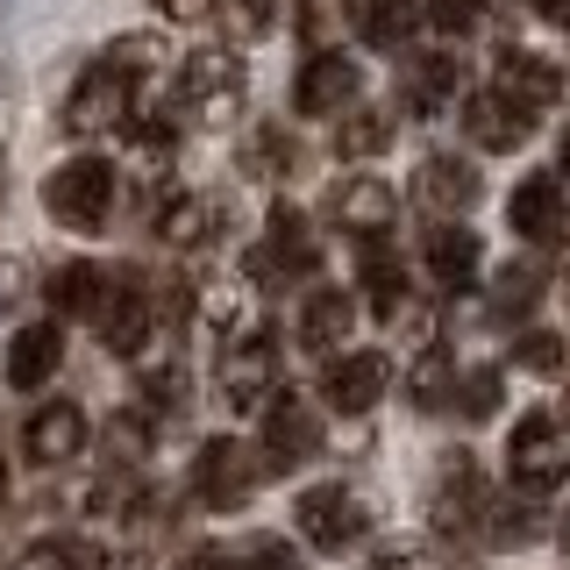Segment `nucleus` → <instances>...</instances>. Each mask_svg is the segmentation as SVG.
<instances>
[{"mask_svg": "<svg viewBox=\"0 0 570 570\" xmlns=\"http://www.w3.org/2000/svg\"><path fill=\"white\" fill-rule=\"evenodd\" d=\"M115 200H121V171L107 165V157H65V165L43 178L50 222L71 228V236H100V228L115 222Z\"/></svg>", "mask_w": 570, "mask_h": 570, "instance_id": "obj_1", "label": "nucleus"}, {"mask_svg": "<svg viewBox=\"0 0 570 570\" xmlns=\"http://www.w3.org/2000/svg\"><path fill=\"white\" fill-rule=\"evenodd\" d=\"M142 94H150V86L142 79H129V71L121 65H86L79 71V86H71L65 94V136H79V142H94V136H121L136 121V107H142Z\"/></svg>", "mask_w": 570, "mask_h": 570, "instance_id": "obj_2", "label": "nucleus"}, {"mask_svg": "<svg viewBox=\"0 0 570 570\" xmlns=\"http://www.w3.org/2000/svg\"><path fill=\"white\" fill-rule=\"evenodd\" d=\"M321 272V236L307 228V214L293 200H272L264 214V243L243 257V278L249 285H293V278H314Z\"/></svg>", "mask_w": 570, "mask_h": 570, "instance_id": "obj_3", "label": "nucleus"}, {"mask_svg": "<svg viewBox=\"0 0 570 570\" xmlns=\"http://www.w3.org/2000/svg\"><path fill=\"white\" fill-rule=\"evenodd\" d=\"M165 314H171V299L157 293L142 272H115V285H107V307H100V343H107V356H129V364H142Z\"/></svg>", "mask_w": 570, "mask_h": 570, "instance_id": "obj_4", "label": "nucleus"}, {"mask_svg": "<svg viewBox=\"0 0 570 570\" xmlns=\"http://www.w3.org/2000/svg\"><path fill=\"white\" fill-rule=\"evenodd\" d=\"M243 94H249V71L236 50H193L178 65V107H186L200 129H228L243 115Z\"/></svg>", "mask_w": 570, "mask_h": 570, "instance_id": "obj_5", "label": "nucleus"}, {"mask_svg": "<svg viewBox=\"0 0 570 570\" xmlns=\"http://www.w3.org/2000/svg\"><path fill=\"white\" fill-rule=\"evenodd\" d=\"M570 478V421L563 414H528L513 421V442H507V485H521L534 499H549Z\"/></svg>", "mask_w": 570, "mask_h": 570, "instance_id": "obj_6", "label": "nucleus"}, {"mask_svg": "<svg viewBox=\"0 0 570 570\" xmlns=\"http://www.w3.org/2000/svg\"><path fill=\"white\" fill-rule=\"evenodd\" d=\"M264 450H243L236 435H207L200 456H193V499H200L207 513H236L249 507V492L264 485Z\"/></svg>", "mask_w": 570, "mask_h": 570, "instance_id": "obj_7", "label": "nucleus"}, {"mask_svg": "<svg viewBox=\"0 0 570 570\" xmlns=\"http://www.w3.org/2000/svg\"><path fill=\"white\" fill-rule=\"evenodd\" d=\"M214 392H222L228 414H264L278 400V350L272 335H243V343H222V364H214Z\"/></svg>", "mask_w": 570, "mask_h": 570, "instance_id": "obj_8", "label": "nucleus"}, {"mask_svg": "<svg viewBox=\"0 0 570 570\" xmlns=\"http://www.w3.org/2000/svg\"><path fill=\"white\" fill-rule=\"evenodd\" d=\"M293 521H299V542L321 549V557H343V549H356V542L371 534V513H364V499H356L350 485H314V492H299Z\"/></svg>", "mask_w": 570, "mask_h": 570, "instance_id": "obj_9", "label": "nucleus"}, {"mask_svg": "<svg viewBox=\"0 0 570 570\" xmlns=\"http://www.w3.org/2000/svg\"><path fill=\"white\" fill-rule=\"evenodd\" d=\"M321 442H328L321 406L299 400L293 385H278V400L264 406V463H272V471H299V463L321 456Z\"/></svg>", "mask_w": 570, "mask_h": 570, "instance_id": "obj_10", "label": "nucleus"}, {"mask_svg": "<svg viewBox=\"0 0 570 570\" xmlns=\"http://www.w3.org/2000/svg\"><path fill=\"white\" fill-rule=\"evenodd\" d=\"M463 86L471 79H463L456 50H421V58H406V71H400V107L414 121H442V115H456V107L471 100Z\"/></svg>", "mask_w": 570, "mask_h": 570, "instance_id": "obj_11", "label": "nucleus"}, {"mask_svg": "<svg viewBox=\"0 0 570 570\" xmlns=\"http://www.w3.org/2000/svg\"><path fill=\"white\" fill-rule=\"evenodd\" d=\"M328 222L350 228L356 243L392 236V222H400V193H392L379 171H343V178L328 186Z\"/></svg>", "mask_w": 570, "mask_h": 570, "instance_id": "obj_12", "label": "nucleus"}, {"mask_svg": "<svg viewBox=\"0 0 570 570\" xmlns=\"http://www.w3.org/2000/svg\"><path fill=\"white\" fill-rule=\"evenodd\" d=\"M428 513H435V528H442V534H478V528H485V513H492V485H485V471H478V463L463 456V450L442 463L435 492H428Z\"/></svg>", "mask_w": 570, "mask_h": 570, "instance_id": "obj_13", "label": "nucleus"}, {"mask_svg": "<svg viewBox=\"0 0 570 570\" xmlns=\"http://www.w3.org/2000/svg\"><path fill=\"white\" fill-rule=\"evenodd\" d=\"M356 100H364V71H356L343 50H328V58H307V65H299V79H293V107H299V115L343 121Z\"/></svg>", "mask_w": 570, "mask_h": 570, "instance_id": "obj_14", "label": "nucleus"}, {"mask_svg": "<svg viewBox=\"0 0 570 570\" xmlns=\"http://www.w3.org/2000/svg\"><path fill=\"white\" fill-rule=\"evenodd\" d=\"M392 392V356L385 350H350V356H328V379H321V400L335 414H371Z\"/></svg>", "mask_w": 570, "mask_h": 570, "instance_id": "obj_15", "label": "nucleus"}, {"mask_svg": "<svg viewBox=\"0 0 570 570\" xmlns=\"http://www.w3.org/2000/svg\"><path fill=\"white\" fill-rule=\"evenodd\" d=\"M507 228L521 243H557L563 228H570V193H563V178L557 171H534L513 186V200H507Z\"/></svg>", "mask_w": 570, "mask_h": 570, "instance_id": "obj_16", "label": "nucleus"}, {"mask_svg": "<svg viewBox=\"0 0 570 570\" xmlns=\"http://www.w3.org/2000/svg\"><path fill=\"white\" fill-rule=\"evenodd\" d=\"M463 136H471L478 150L507 157V150H528V136H534V115H528L521 100H507L499 86H485V94H471V100H463Z\"/></svg>", "mask_w": 570, "mask_h": 570, "instance_id": "obj_17", "label": "nucleus"}, {"mask_svg": "<svg viewBox=\"0 0 570 570\" xmlns=\"http://www.w3.org/2000/svg\"><path fill=\"white\" fill-rule=\"evenodd\" d=\"M478 193H485V178H478L471 157H428L414 171V200L435 214V222H463V214L478 207Z\"/></svg>", "mask_w": 570, "mask_h": 570, "instance_id": "obj_18", "label": "nucleus"}, {"mask_svg": "<svg viewBox=\"0 0 570 570\" xmlns=\"http://www.w3.org/2000/svg\"><path fill=\"white\" fill-rule=\"evenodd\" d=\"M492 86H499V94H507V100H521L528 107V115H542V107H557L563 100V65L557 58H542V50H499V71H492Z\"/></svg>", "mask_w": 570, "mask_h": 570, "instance_id": "obj_19", "label": "nucleus"}, {"mask_svg": "<svg viewBox=\"0 0 570 570\" xmlns=\"http://www.w3.org/2000/svg\"><path fill=\"white\" fill-rule=\"evenodd\" d=\"M421 264H428V278H435L442 293H463V285L478 278V264H485V243H478V228H463V222H435L421 236Z\"/></svg>", "mask_w": 570, "mask_h": 570, "instance_id": "obj_20", "label": "nucleus"}, {"mask_svg": "<svg viewBox=\"0 0 570 570\" xmlns=\"http://www.w3.org/2000/svg\"><path fill=\"white\" fill-rule=\"evenodd\" d=\"M58 364H65V321L58 314L29 321V328L8 343V385L14 392H43L50 379H58Z\"/></svg>", "mask_w": 570, "mask_h": 570, "instance_id": "obj_21", "label": "nucleus"}, {"mask_svg": "<svg viewBox=\"0 0 570 570\" xmlns=\"http://www.w3.org/2000/svg\"><path fill=\"white\" fill-rule=\"evenodd\" d=\"M22 450L43 463V471H58V463H71L86 450V414L71 400H43L29 414V428H22Z\"/></svg>", "mask_w": 570, "mask_h": 570, "instance_id": "obj_22", "label": "nucleus"}, {"mask_svg": "<svg viewBox=\"0 0 570 570\" xmlns=\"http://www.w3.org/2000/svg\"><path fill=\"white\" fill-rule=\"evenodd\" d=\"M150 228L171 249H207L214 228H222V200H214V193H165V200L150 207Z\"/></svg>", "mask_w": 570, "mask_h": 570, "instance_id": "obj_23", "label": "nucleus"}, {"mask_svg": "<svg viewBox=\"0 0 570 570\" xmlns=\"http://www.w3.org/2000/svg\"><path fill=\"white\" fill-rule=\"evenodd\" d=\"M356 278H364V293H371V314L392 321L414 299V285H406V257L392 249V236H371V243H356Z\"/></svg>", "mask_w": 570, "mask_h": 570, "instance_id": "obj_24", "label": "nucleus"}, {"mask_svg": "<svg viewBox=\"0 0 570 570\" xmlns=\"http://www.w3.org/2000/svg\"><path fill=\"white\" fill-rule=\"evenodd\" d=\"M107 285H115V272H100V264H58L50 272V314L58 321H100V307H107Z\"/></svg>", "mask_w": 570, "mask_h": 570, "instance_id": "obj_25", "label": "nucleus"}, {"mask_svg": "<svg viewBox=\"0 0 570 570\" xmlns=\"http://www.w3.org/2000/svg\"><path fill=\"white\" fill-rule=\"evenodd\" d=\"M193 307H200V321L222 343H243V335H264V314H257V285H200L193 293Z\"/></svg>", "mask_w": 570, "mask_h": 570, "instance_id": "obj_26", "label": "nucleus"}, {"mask_svg": "<svg viewBox=\"0 0 570 570\" xmlns=\"http://www.w3.org/2000/svg\"><path fill=\"white\" fill-rule=\"evenodd\" d=\"M356 328V299L343 293V285H321V293H307V314H299V350L314 356H335L350 343Z\"/></svg>", "mask_w": 570, "mask_h": 570, "instance_id": "obj_27", "label": "nucleus"}, {"mask_svg": "<svg viewBox=\"0 0 570 570\" xmlns=\"http://www.w3.org/2000/svg\"><path fill=\"white\" fill-rule=\"evenodd\" d=\"M421 22H428L421 0H356V36H364L371 50H385V58H400Z\"/></svg>", "mask_w": 570, "mask_h": 570, "instance_id": "obj_28", "label": "nucleus"}, {"mask_svg": "<svg viewBox=\"0 0 570 570\" xmlns=\"http://www.w3.org/2000/svg\"><path fill=\"white\" fill-rule=\"evenodd\" d=\"M542 528H549L542 521V499L513 485V492H492V513H485V528H478V534H485L492 549H528Z\"/></svg>", "mask_w": 570, "mask_h": 570, "instance_id": "obj_29", "label": "nucleus"}, {"mask_svg": "<svg viewBox=\"0 0 570 570\" xmlns=\"http://www.w3.org/2000/svg\"><path fill=\"white\" fill-rule=\"evenodd\" d=\"M343 29H356V0H299L293 36H299V50H307V58L343 50Z\"/></svg>", "mask_w": 570, "mask_h": 570, "instance_id": "obj_30", "label": "nucleus"}, {"mask_svg": "<svg viewBox=\"0 0 570 570\" xmlns=\"http://www.w3.org/2000/svg\"><path fill=\"white\" fill-rule=\"evenodd\" d=\"M193 406V379L178 356H142V414L157 421H178Z\"/></svg>", "mask_w": 570, "mask_h": 570, "instance_id": "obj_31", "label": "nucleus"}, {"mask_svg": "<svg viewBox=\"0 0 570 570\" xmlns=\"http://www.w3.org/2000/svg\"><path fill=\"white\" fill-rule=\"evenodd\" d=\"M406 400H414L421 414H442V406L456 400V356L442 350V343H428L414 356V371H406Z\"/></svg>", "mask_w": 570, "mask_h": 570, "instance_id": "obj_32", "label": "nucleus"}, {"mask_svg": "<svg viewBox=\"0 0 570 570\" xmlns=\"http://www.w3.org/2000/svg\"><path fill=\"white\" fill-rule=\"evenodd\" d=\"M392 129H400V115H385V107H364L356 100L343 121H335V157H379Z\"/></svg>", "mask_w": 570, "mask_h": 570, "instance_id": "obj_33", "label": "nucleus"}, {"mask_svg": "<svg viewBox=\"0 0 570 570\" xmlns=\"http://www.w3.org/2000/svg\"><path fill=\"white\" fill-rule=\"evenodd\" d=\"M492 321L499 328H513V321H528L534 307H542V272H534V264H507V272L492 278Z\"/></svg>", "mask_w": 570, "mask_h": 570, "instance_id": "obj_34", "label": "nucleus"}, {"mask_svg": "<svg viewBox=\"0 0 570 570\" xmlns=\"http://www.w3.org/2000/svg\"><path fill=\"white\" fill-rule=\"evenodd\" d=\"M150 435H157V414H142V406L115 414L107 421V463H115V471H136V463L150 456Z\"/></svg>", "mask_w": 570, "mask_h": 570, "instance_id": "obj_35", "label": "nucleus"}, {"mask_svg": "<svg viewBox=\"0 0 570 570\" xmlns=\"http://www.w3.org/2000/svg\"><path fill=\"white\" fill-rule=\"evenodd\" d=\"M513 364L534 371V379H557V371H570V343H563V335H549V328H521Z\"/></svg>", "mask_w": 570, "mask_h": 570, "instance_id": "obj_36", "label": "nucleus"}, {"mask_svg": "<svg viewBox=\"0 0 570 570\" xmlns=\"http://www.w3.org/2000/svg\"><path fill=\"white\" fill-rule=\"evenodd\" d=\"M293 165H299V142L285 136L278 121H272V129H257V142H249V178H285Z\"/></svg>", "mask_w": 570, "mask_h": 570, "instance_id": "obj_37", "label": "nucleus"}, {"mask_svg": "<svg viewBox=\"0 0 570 570\" xmlns=\"http://www.w3.org/2000/svg\"><path fill=\"white\" fill-rule=\"evenodd\" d=\"M499 392H507V385H499V371L485 364V371H463V379H456V400L450 406H456L463 421H492L499 414Z\"/></svg>", "mask_w": 570, "mask_h": 570, "instance_id": "obj_38", "label": "nucleus"}, {"mask_svg": "<svg viewBox=\"0 0 570 570\" xmlns=\"http://www.w3.org/2000/svg\"><path fill=\"white\" fill-rule=\"evenodd\" d=\"M14 570H100V557H94V549H79V542H29Z\"/></svg>", "mask_w": 570, "mask_h": 570, "instance_id": "obj_39", "label": "nucleus"}, {"mask_svg": "<svg viewBox=\"0 0 570 570\" xmlns=\"http://www.w3.org/2000/svg\"><path fill=\"white\" fill-rule=\"evenodd\" d=\"M428 8V22H435L442 36H471V29H485V0H421Z\"/></svg>", "mask_w": 570, "mask_h": 570, "instance_id": "obj_40", "label": "nucleus"}, {"mask_svg": "<svg viewBox=\"0 0 570 570\" xmlns=\"http://www.w3.org/2000/svg\"><path fill=\"white\" fill-rule=\"evenodd\" d=\"M214 22H222L228 36H264L278 22V8L272 0H222V14H214Z\"/></svg>", "mask_w": 570, "mask_h": 570, "instance_id": "obj_41", "label": "nucleus"}, {"mask_svg": "<svg viewBox=\"0 0 570 570\" xmlns=\"http://www.w3.org/2000/svg\"><path fill=\"white\" fill-rule=\"evenodd\" d=\"M243 557V570H299V549H285L278 534H257L249 549H236Z\"/></svg>", "mask_w": 570, "mask_h": 570, "instance_id": "obj_42", "label": "nucleus"}, {"mask_svg": "<svg viewBox=\"0 0 570 570\" xmlns=\"http://www.w3.org/2000/svg\"><path fill=\"white\" fill-rule=\"evenodd\" d=\"M371 570H442V557H435V549H421V542H400V549H385Z\"/></svg>", "mask_w": 570, "mask_h": 570, "instance_id": "obj_43", "label": "nucleus"}, {"mask_svg": "<svg viewBox=\"0 0 570 570\" xmlns=\"http://www.w3.org/2000/svg\"><path fill=\"white\" fill-rule=\"evenodd\" d=\"M157 14L178 22V29H193V22H214V14H222V0H157Z\"/></svg>", "mask_w": 570, "mask_h": 570, "instance_id": "obj_44", "label": "nucleus"}, {"mask_svg": "<svg viewBox=\"0 0 570 570\" xmlns=\"http://www.w3.org/2000/svg\"><path fill=\"white\" fill-rule=\"evenodd\" d=\"M178 570H243V557H236V549H222V542H207V549H193Z\"/></svg>", "mask_w": 570, "mask_h": 570, "instance_id": "obj_45", "label": "nucleus"}, {"mask_svg": "<svg viewBox=\"0 0 570 570\" xmlns=\"http://www.w3.org/2000/svg\"><path fill=\"white\" fill-rule=\"evenodd\" d=\"M542 14H549V22H557V29L570 36V0H542Z\"/></svg>", "mask_w": 570, "mask_h": 570, "instance_id": "obj_46", "label": "nucleus"}, {"mask_svg": "<svg viewBox=\"0 0 570 570\" xmlns=\"http://www.w3.org/2000/svg\"><path fill=\"white\" fill-rule=\"evenodd\" d=\"M557 165H563V171H570V136H563V150H557Z\"/></svg>", "mask_w": 570, "mask_h": 570, "instance_id": "obj_47", "label": "nucleus"}, {"mask_svg": "<svg viewBox=\"0 0 570 570\" xmlns=\"http://www.w3.org/2000/svg\"><path fill=\"white\" fill-rule=\"evenodd\" d=\"M0 499H8V456H0Z\"/></svg>", "mask_w": 570, "mask_h": 570, "instance_id": "obj_48", "label": "nucleus"}, {"mask_svg": "<svg viewBox=\"0 0 570 570\" xmlns=\"http://www.w3.org/2000/svg\"><path fill=\"white\" fill-rule=\"evenodd\" d=\"M563 542H570V528H563Z\"/></svg>", "mask_w": 570, "mask_h": 570, "instance_id": "obj_49", "label": "nucleus"}]
</instances>
